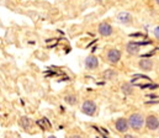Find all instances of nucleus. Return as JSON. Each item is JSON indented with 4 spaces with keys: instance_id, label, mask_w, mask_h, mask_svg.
<instances>
[{
    "instance_id": "1",
    "label": "nucleus",
    "mask_w": 159,
    "mask_h": 138,
    "mask_svg": "<svg viewBox=\"0 0 159 138\" xmlns=\"http://www.w3.org/2000/svg\"><path fill=\"white\" fill-rule=\"evenodd\" d=\"M127 122H128V126H131L133 130L138 131V130H141L143 127L144 118H143V116L141 114H132L129 116V118L127 120Z\"/></svg>"
},
{
    "instance_id": "2",
    "label": "nucleus",
    "mask_w": 159,
    "mask_h": 138,
    "mask_svg": "<svg viewBox=\"0 0 159 138\" xmlns=\"http://www.w3.org/2000/svg\"><path fill=\"white\" fill-rule=\"evenodd\" d=\"M81 111H83L84 114L89 115V116L95 115V111H96V105H95V102L91 101V100L84 101V104H83V106H81Z\"/></svg>"
},
{
    "instance_id": "3",
    "label": "nucleus",
    "mask_w": 159,
    "mask_h": 138,
    "mask_svg": "<svg viewBox=\"0 0 159 138\" xmlns=\"http://www.w3.org/2000/svg\"><path fill=\"white\" fill-rule=\"evenodd\" d=\"M99 33H100L101 36H104V37L111 36V35H112V26H111L110 24H107V22L100 24V26H99Z\"/></svg>"
},
{
    "instance_id": "4",
    "label": "nucleus",
    "mask_w": 159,
    "mask_h": 138,
    "mask_svg": "<svg viewBox=\"0 0 159 138\" xmlns=\"http://www.w3.org/2000/svg\"><path fill=\"white\" fill-rule=\"evenodd\" d=\"M107 59H109V62L110 63H119L120 59H121V52H120L119 49H110L109 52H107Z\"/></svg>"
},
{
    "instance_id": "5",
    "label": "nucleus",
    "mask_w": 159,
    "mask_h": 138,
    "mask_svg": "<svg viewBox=\"0 0 159 138\" xmlns=\"http://www.w3.org/2000/svg\"><path fill=\"white\" fill-rule=\"evenodd\" d=\"M146 125H147V127H148L149 130H152V131L158 130V127H159L158 117H157V116H153V115L148 116L147 120H146Z\"/></svg>"
},
{
    "instance_id": "6",
    "label": "nucleus",
    "mask_w": 159,
    "mask_h": 138,
    "mask_svg": "<svg viewBox=\"0 0 159 138\" xmlns=\"http://www.w3.org/2000/svg\"><path fill=\"white\" fill-rule=\"evenodd\" d=\"M115 126H116V130H117L119 132H121V133H125V132L128 130V127H129L126 118H119V120L116 121Z\"/></svg>"
},
{
    "instance_id": "7",
    "label": "nucleus",
    "mask_w": 159,
    "mask_h": 138,
    "mask_svg": "<svg viewBox=\"0 0 159 138\" xmlns=\"http://www.w3.org/2000/svg\"><path fill=\"white\" fill-rule=\"evenodd\" d=\"M85 65H86V68H89V69H95V68L99 65V59H98L95 56H89V57L86 58Z\"/></svg>"
},
{
    "instance_id": "8",
    "label": "nucleus",
    "mask_w": 159,
    "mask_h": 138,
    "mask_svg": "<svg viewBox=\"0 0 159 138\" xmlns=\"http://www.w3.org/2000/svg\"><path fill=\"white\" fill-rule=\"evenodd\" d=\"M117 20H119L120 22H122V24H128V22H131L132 16H131L129 12L122 11V12H120L119 15H117Z\"/></svg>"
},
{
    "instance_id": "9",
    "label": "nucleus",
    "mask_w": 159,
    "mask_h": 138,
    "mask_svg": "<svg viewBox=\"0 0 159 138\" xmlns=\"http://www.w3.org/2000/svg\"><path fill=\"white\" fill-rule=\"evenodd\" d=\"M138 64L142 70H151L153 68V62L151 59H141Z\"/></svg>"
},
{
    "instance_id": "10",
    "label": "nucleus",
    "mask_w": 159,
    "mask_h": 138,
    "mask_svg": "<svg viewBox=\"0 0 159 138\" xmlns=\"http://www.w3.org/2000/svg\"><path fill=\"white\" fill-rule=\"evenodd\" d=\"M126 48H127V52L129 54H137L139 52V45L138 43H134V42H129Z\"/></svg>"
},
{
    "instance_id": "11",
    "label": "nucleus",
    "mask_w": 159,
    "mask_h": 138,
    "mask_svg": "<svg viewBox=\"0 0 159 138\" xmlns=\"http://www.w3.org/2000/svg\"><path fill=\"white\" fill-rule=\"evenodd\" d=\"M19 123H20V126L24 127L25 130H29V128L32 127V121H31L29 117H21V120L19 121Z\"/></svg>"
},
{
    "instance_id": "12",
    "label": "nucleus",
    "mask_w": 159,
    "mask_h": 138,
    "mask_svg": "<svg viewBox=\"0 0 159 138\" xmlns=\"http://www.w3.org/2000/svg\"><path fill=\"white\" fill-rule=\"evenodd\" d=\"M122 91L125 92V94H127V95H129V94H132L133 91V88H132V85L131 84H127V83H125V84H122Z\"/></svg>"
},
{
    "instance_id": "13",
    "label": "nucleus",
    "mask_w": 159,
    "mask_h": 138,
    "mask_svg": "<svg viewBox=\"0 0 159 138\" xmlns=\"http://www.w3.org/2000/svg\"><path fill=\"white\" fill-rule=\"evenodd\" d=\"M66 101L69 105H75L77 104V97L74 95H68V96H66Z\"/></svg>"
},
{
    "instance_id": "14",
    "label": "nucleus",
    "mask_w": 159,
    "mask_h": 138,
    "mask_svg": "<svg viewBox=\"0 0 159 138\" xmlns=\"http://www.w3.org/2000/svg\"><path fill=\"white\" fill-rule=\"evenodd\" d=\"M154 36H156L157 38L159 37V27H158V26H157V27L154 29Z\"/></svg>"
},
{
    "instance_id": "15",
    "label": "nucleus",
    "mask_w": 159,
    "mask_h": 138,
    "mask_svg": "<svg viewBox=\"0 0 159 138\" xmlns=\"http://www.w3.org/2000/svg\"><path fill=\"white\" fill-rule=\"evenodd\" d=\"M69 138H81L80 136H78V135H73V136H70Z\"/></svg>"
},
{
    "instance_id": "16",
    "label": "nucleus",
    "mask_w": 159,
    "mask_h": 138,
    "mask_svg": "<svg viewBox=\"0 0 159 138\" xmlns=\"http://www.w3.org/2000/svg\"><path fill=\"white\" fill-rule=\"evenodd\" d=\"M123 138H134V137H133L132 135H126V136H125Z\"/></svg>"
},
{
    "instance_id": "17",
    "label": "nucleus",
    "mask_w": 159,
    "mask_h": 138,
    "mask_svg": "<svg viewBox=\"0 0 159 138\" xmlns=\"http://www.w3.org/2000/svg\"><path fill=\"white\" fill-rule=\"evenodd\" d=\"M48 138H56L54 136H51V137H48Z\"/></svg>"
},
{
    "instance_id": "18",
    "label": "nucleus",
    "mask_w": 159,
    "mask_h": 138,
    "mask_svg": "<svg viewBox=\"0 0 159 138\" xmlns=\"http://www.w3.org/2000/svg\"><path fill=\"white\" fill-rule=\"evenodd\" d=\"M156 1H157V4H158V2H159V0H156Z\"/></svg>"
}]
</instances>
